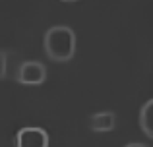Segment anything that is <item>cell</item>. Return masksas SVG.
Segmentation results:
<instances>
[{"label":"cell","instance_id":"obj_1","mask_svg":"<svg viewBox=\"0 0 153 147\" xmlns=\"http://www.w3.org/2000/svg\"><path fill=\"white\" fill-rule=\"evenodd\" d=\"M76 50V37L70 27H52L45 35V52L54 62H68L74 56Z\"/></svg>","mask_w":153,"mask_h":147},{"label":"cell","instance_id":"obj_2","mask_svg":"<svg viewBox=\"0 0 153 147\" xmlns=\"http://www.w3.org/2000/svg\"><path fill=\"white\" fill-rule=\"evenodd\" d=\"M16 147H49V136L41 128H23L16 136Z\"/></svg>","mask_w":153,"mask_h":147},{"label":"cell","instance_id":"obj_3","mask_svg":"<svg viewBox=\"0 0 153 147\" xmlns=\"http://www.w3.org/2000/svg\"><path fill=\"white\" fill-rule=\"evenodd\" d=\"M45 78H47L45 66L41 62H35V60L22 64V68L18 72V81L27 83V85H39V83L45 81Z\"/></svg>","mask_w":153,"mask_h":147},{"label":"cell","instance_id":"obj_4","mask_svg":"<svg viewBox=\"0 0 153 147\" xmlns=\"http://www.w3.org/2000/svg\"><path fill=\"white\" fill-rule=\"evenodd\" d=\"M140 126H142L143 134L153 137V99L143 105L142 112H140Z\"/></svg>","mask_w":153,"mask_h":147},{"label":"cell","instance_id":"obj_5","mask_svg":"<svg viewBox=\"0 0 153 147\" xmlns=\"http://www.w3.org/2000/svg\"><path fill=\"white\" fill-rule=\"evenodd\" d=\"M91 128L95 132H108L114 128V114L112 112H99L91 118Z\"/></svg>","mask_w":153,"mask_h":147},{"label":"cell","instance_id":"obj_6","mask_svg":"<svg viewBox=\"0 0 153 147\" xmlns=\"http://www.w3.org/2000/svg\"><path fill=\"white\" fill-rule=\"evenodd\" d=\"M6 74V54L0 52V78H4Z\"/></svg>","mask_w":153,"mask_h":147},{"label":"cell","instance_id":"obj_7","mask_svg":"<svg viewBox=\"0 0 153 147\" xmlns=\"http://www.w3.org/2000/svg\"><path fill=\"white\" fill-rule=\"evenodd\" d=\"M126 147H147V145H143V143H128Z\"/></svg>","mask_w":153,"mask_h":147},{"label":"cell","instance_id":"obj_8","mask_svg":"<svg viewBox=\"0 0 153 147\" xmlns=\"http://www.w3.org/2000/svg\"><path fill=\"white\" fill-rule=\"evenodd\" d=\"M62 2H76V0H62Z\"/></svg>","mask_w":153,"mask_h":147}]
</instances>
